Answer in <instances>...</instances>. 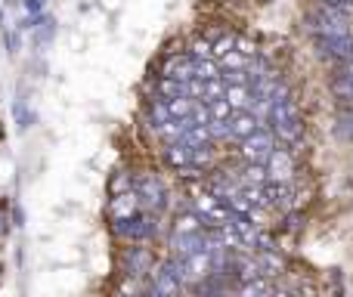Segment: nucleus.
<instances>
[{
  "label": "nucleus",
  "mask_w": 353,
  "mask_h": 297,
  "mask_svg": "<svg viewBox=\"0 0 353 297\" xmlns=\"http://www.w3.org/2000/svg\"><path fill=\"white\" fill-rule=\"evenodd\" d=\"M137 195H140V201L146 207H152V211H161V207L168 205V189L159 176H137Z\"/></svg>",
  "instance_id": "obj_7"
},
{
  "label": "nucleus",
  "mask_w": 353,
  "mask_h": 297,
  "mask_svg": "<svg viewBox=\"0 0 353 297\" xmlns=\"http://www.w3.org/2000/svg\"><path fill=\"white\" fill-rule=\"evenodd\" d=\"M165 158L171 167H189L192 164V146L186 140H174V143H165Z\"/></svg>",
  "instance_id": "obj_14"
},
{
  "label": "nucleus",
  "mask_w": 353,
  "mask_h": 297,
  "mask_svg": "<svg viewBox=\"0 0 353 297\" xmlns=\"http://www.w3.org/2000/svg\"><path fill=\"white\" fill-rule=\"evenodd\" d=\"M273 149H276V134L267 130V127H257L254 134L242 140V158L245 161H267Z\"/></svg>",
  "instance_id": "obj_5"
},
{
  "label": "nucleus",
  "mask_w": 353,
  "mask_h": 297,
  "mask_svg": "<svg viewBox=\"0 0 353 297\" xmlns=\"http://www.w3.org/2000/svg\"><path fill=\"white\" fill-rule=\"evenodd\" d=\"M159 229V223H155L152 214H130V217H115V232L124 238H130V242H140V238H149L152 232Z\"/></svg>",
  "instance_id": "obj_4"
},
{
  "label": "nucleus",
  "mask_w": 353,
  "mask_h": 297,
  "mask_svg": "<svg viewBox=\"0 0 353 297\" xmlns=\"http://www.w3.org/2000/svg\"><path fill=\"white\" fill-rule=\"evenodd\" d=\"M223 96H226V103L232 105V112L236 109H251V84L248 81H242V84H226Z\"/></svg>",
  "instance_id": "obj_16"
},
{
  "label": "nucleus",
  "mask_w": 353,
  "mask_h": 297,
  "mask_svg": "<svg viewBox=\"0 0 353 297\" xmlns=\"http://www.w3.org/2000/svg\"><path fill=\"white\" fill-rule=\"evenodd\" d=\"M316 43H319V50H323L329 59H347L350 56V50H353V37H350V31L347 34H329V37H316Z\"/></svg>",
  "instance_id": "obj_11"
},
{
  "label": "nucleus",
  "mask_w": 353,
  "mask_h": 297,
  "mask_svg": "<svg viewBox=\"0 0 353 297\" xmlns=\"http://www.w3.org/2000/svg\"><path fill=\"white\" fill-rule=\"evenodd\" d=\"M307 28H310L316 37L347 34V31H350V16H344L341 10H335V6H323V3H319L316 10L307 12Z\"/></svg>",
  "instance_id": "obj_2"
},
{
  "label": "nucleus",
  "mask_w": 353,
  "mask_h": 297,
  "mask_svg": "<svg viewBox=\"0 0 353 297\" xmlns=\"http://www.w3.org/2000/svg\"><path fill=\"white\" fill-rule=\"evenodd\" d=\"M3 232H6V217L0 214V236H3Z\"/></svg>",
  "instance_id": "obj_22"
},
{
  "label": "nucleus",
  "mask_w": 353,
  "mask_h": 297,
  "mask_svg": "<svg viewBox=\"0 0 353 297\" xmlns=\"http://www.w3.org/2000/svg\"><path fill=\"white\" fill-rule=\"evenodd\" d=\"M267 115H270V124H273V134L279 136L282 143L294 146V143L301 140L304 127H301V115H298V109H294L292 96H288L285 84H279L273 90V96H270V103H267Z\"/></svg>",
  "instance_id": "obj_1"
},
{
  "label": "nucleus",
  "mask_w": 353,
  "mask_h": 297,
  "mask_svg": "<svg viewBox=\"0 0 353 297\" xmlns=\"http://www.w3.org/2000/svg\"><path fill=\"white\" fill-rule=\"evenodd\" d=\"M121 260L128 267V276H146L152 269V254L146 248H128Z\"/></svg>",
  "instance_id": "obj_13"
},
{
  "label": "nucleus",
  "mask_w": 353,
  "mask_h": 297,
  "mask_svg": "<svg viewBox=\"0 0 353 297\" xmlns=\"http://www.w3.org/2000/svg\"><path fill=\"white\" fill-rule=\"evenodd\" d=\"M183 267H186V282L211 279V273H214L211 254H208V251H195V254H186V257H183Z\"/></svg>",
  "instance_id": "obj_10"
},
{
  "label": "nucleus",
  "mask_w": 353,
  "mask_h": 297,
  "mask_svg": "<svg viewBox=\"0 0 353 297\" xmlns=\"http://www.w3.org/2000/svg\"><path fill=\"white\" fill-rule=\"evenodd\" d=\"M134 186V180H130V174H121V176H115V183H112V192H128V189Z\"/></svg>",
  "instance_id": "obj_21"
},
{
  "label": "nucleus",
  "mask_w": 353,
  "mask_h": 297,
  "mask_svg": "<svg viewBox=\"0 0 353 297\" xmlns=\"http://www.w3.org/2000/svg\"><path fill=\"white\" fill-rule=\"evenodd\" d=\"M161 74H168V78L180 81V84L186 87V81H189V78H195V59H192L189 53H186V56H171Z\"/></svg>",
  "instance_id": "obj_12"
},
{
  "label": "nucleus",
  "mask_w": 353,
  "mask_h": 297,
  "mask_svg": "<svg viewBox=\"0 0 353 297\" xmlns=\"http://www.w3.org/2000/svg\"><path fill=\"white\" fill-rule=\"evenodd\" d=\"M137 207H140V195H137L134 189L118 192L115 198H112V220L115 217H130V214H137Z\"/></svg>",
  "instance_id": "obj_15"
},
{
  "label": "nucleus",
  "mask_w": 353,
  "mask_h": 297,
  "mask_svg": "<svg viewBox=\"0 0 353 297\" xmlns=\"http://www.w3.org/2000/svg\"><path fill=\"white\" fill-rule=\"evenodd\" d=\"M316 3H323V6H335V10H341L344 16H353V0H316Z\"/></svg>",
  "instance_id": "obj_20"
},
{
  "label": "nucleus",
  "mask_w": 353,
  "mask_h": 297,
  "mask_svg": "<svg viewBox=\"0 0 353 297\" xmlns=\"http://www.w3.org/2000/svg\"><path fill=\"white\" fill-rule=\"evenodd\" d=\"M192 211L199 214L205 229H217V226L226 223V217H230V207H226L217 195L208 192V189H199V192L192 195Z\"/></svg>",
  "instance_id": "obj_3"
},
{
  "label": "nucleus",
  "mask_w": 353,
  "mask_h": 297,
  "mask_svg": "<svg viewBox=\"0 0 353 297\" xmlns=\"http://www.w3.org/2000/svg\"><path fill=\"white\" fill-rule=\"evenodd\" d=\"M263 167H267V176H270V180L288 183V180H292V174H294V158H292V152H288V149H279V146H276L273 152H270L267 161H263Z\"/></svg>",
  "instance_id": "obj_9"
},
{
  "label": "nucleus",
  "mask_w": 353,
  "mask_h": 297,
  "mask_svg": "<svg viewBox=\"0 0 353 297\" xmlns=\"http://www.w3.org/2000/svg\"><path fill=\"white\" fill-rule=\"evenodd\" d=\"M257 127H263V124H261V115H257V112H251V109H236V112L230 115V121H226V140L242 143L245 136H251Z\"/></svg>",
  "instance_id": "obj_6"
},
{
  "label": "nucleus",
  "mask_w": 353,
  "mask_h": 297,
  "mask_svg": "<svg viewBox=\"0 0 353 297\" xmlns=\"http://www.w3.org/2000/svg\"><path fill=\"white\" fill-rule=\"evenodd\" d=\"M183 93H186V87L180 81L168 78V74H161L159 84H155V96H161V99H174V96H183Z\"/></svg>",
  "instance_id": "obj_18"
},
{
  "label": "nucleus",
  "mask_w": 353,
  "mask_h": 297,
  "mask_svg": "<svg viewBox=\"0 0 353 297\" xmlns=\"http://www.w3.org/2000/svg\"><path fill=\"white\" fill-rule=\"evenodd\" d=\"M152 294H180L183 291V282H176L171 273H168L165 267L155 273V279H152V288H149Z\"/></svg>",
  "instance_id": "obj_17"
},
{
  "label": "nucleus",
  "mask_w": 353,
  "mask_h": 297,
  "mask_svg": "<svg viewBox=\"0 0 353 297\" xmlns=\"http://www.w3.org/2000/svg\"><path fill=\"white\" fill-rule=\"evenodd\" d=\"M261 189H263V207H267V211H288V207H292L294 192H292V186H288V183L267 180Z\"/></svg>",
  "instance_id": "obj_8"
},
{
  "label": "nucleus",
  "mask_w": 353,
  "mask_h": 297,
  "mask_svg": "<svg viewBox=\"0 0 353 297\" xmlns=\"http://www.w3.org/2000/svg\"><path fill=\"white\" fill-rule=\"evenodd\" d=\"M192 229H205V223L199 220V214L189 207V211L176 214V223H174V232H192Z\"/></svg>",
  "instance_id": "obj_19"
}]
</instances>
